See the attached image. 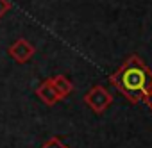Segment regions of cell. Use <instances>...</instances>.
Returning a JSON list of instances; mask_svg holds the SVG:
<instances>
[{
    "instance_id": "cell-1",
    "label": "cell",
    "mask_w": 152,
    "mask_h": 148,
    "mask_svg": "<svg viewBox=\"0 0 152 148\" xmlns=\"http://www.w3.org/2000/svg\"><path fill=\"white\" fill-rule=\"evenodd\" d=\"M109 82L127 100L140 104L152 88V70L138 55H129L124 64L109 77Z\"/></svg>"
},
{
    "instance_id": "cell-2",
    "label": "cell",
    "mask_w": 152,
    "mask_h": 148,
    "mask_svg": "<svg viewBox=\"0 0 152 148\" xmlns=\"http://www.w3.org/2000/svg\"><path fill=\"white\" fill-rule=\"evenodd\" d=\"M83 100H84V104H86L93 112L100 114V112H104V111L113 104V95H111L106 88H102V86H93L91 89L86 91V95H84Z\"/></svg>"
},
{
    "instance_id": "cell-3",
    "label": "cell",
    "mask_w": 152,
    "mask_h": 148,
    "mask_svg": "<svg viewBox=\"0 0 152 148\" xmlns=\"http://www.w3.org/2000/svg\"><path fill=\"white\" fill-rule=\"evenodd\" d=\"M7 54L16 61V62H27L29 59H32V55L36 54V46L25 39V38H18L16 41H13L7 48Z\"/></svg>"
},
{
    "instance_id": "cell-4",
    "label": "cell",
    "mask_w": 152,
    "mask_h": 148,
    "mask_svg": "<svg viewBox=\"0 0 152 148\" xmlns=\"http://www.w3.org/2000/svg\"><path fill=\"white\" fill-rule=\"evenodd\" d=\"M36 95H38V98H39L45 105H48V107L56 105V104L61 100V96H59V95H57V91L54 89V86H52L50 79H45V81L36 88Z\"/></svg>"
},
{
    "instance_id": "cell-5",
    "label": "cell",
    "mask_w": 152,
    "mask_h": 148,
    "mask_svg": "<svg viewBox=\"0 0 152 148\" xmlns=\"http://www.w3.org/2000/svg\"><path fill=\"white\" fill-rule=\"evenodd\" d=\"M50 82H52L54 89L57 91V95L61 96V100L66 98V96L73 91V84H72V81H70L68 77H64V75H54V77H50Z\"/></svg>"
},
{
    "instance_id": "cell-6",
    "label": "cell",
    "mask_w": 152,
    "mask_h": 148,
    "mask_svg": "<svg viewBox=\"0 0 152 148\" xmlns=\"http://www.w3.org/2000/svg\"><path fill=\"white\" fill-rule=\"evenodd\" d=\"M41 148H68L57 136H54V137H50V139H47L43 144H41Z\"/></svg>"
},
{
    "instance_id": "cell-7",
    "label": "cell",
    "mask_w": 152,
    "mask_h": 148,
    "mask_svg": "<svg viewBox=\"0 0 152 148\" xmlns=\"http://www.w3.org/2000/svg\"><path fill=\"white\" fill-rule=\"evenodd\" d=\"M9 9H11L9 0H0V18H4V15H7Z\"/></svg>"
},
{
    "instance_id": "cell-8",
    "label": "cell",
    "mask_w": 152,
    "mask_h": 148,
    "mask_svg": "<svg viewBox=\"0 0 152 148\" xmlns=\"http://www.w3.org/2000/svg\"><path fill=\"white\" fill-rule=\"evenodd\" d=\"M143 104H147V107L152 111V88H150V89H148V93L143 96Z\"/></svg>"
}]
</instances>
